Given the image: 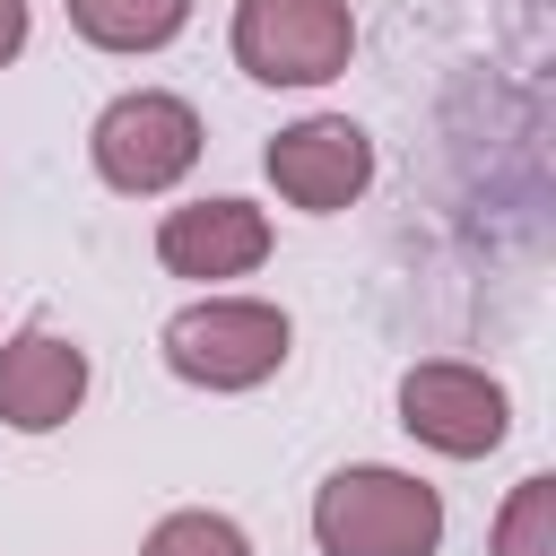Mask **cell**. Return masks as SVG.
<instances>
[{
	"label": "cell",
	"instance_id": "ba28073f",
	"mask_svg": "<svg viewBox=\"0 0 556 556\" xmlns=\"http://www.w3.org/2000/svg\"><path fill=\"white\" fill-rule=\"evenodd\" d=\"M78 400H87V348L78 339H61V330L35 321V330H17L0 348V426L52 434V426L78 417Z\"/></svg>",
	"mask_w": 556,
	"mask_h": 556
},
{
	"label": "cell",
	"instance_id": "8fae6325",
	"mask_svg": "<svg viewBox=\"0 0 556 556\" xmlns=\"http://www.w3.org/2000/svg\"><path fill=\"white\" fill-rule=\"evenodd\" d=\"M139 556H252V539L226 521V513H165L148 539H139Z\"/></svg>",
	"mask_w": 556,
	"mask_h": 556
},
{
	"label": "cell",
	"instance_id": "7c38bea8",
	"mask_svg": "<svg viewBox=\"0 0 556 556\" xmlns=\"http://www.w3.org/2000/svg\"><path fill=\"white\" fill-rule=\"evenodd\" d=\"M26 26H35V17H26V0H0V70L26 52Z\"/></svg>",
	"mask_w": 556,
	"mask_h": 556
},
{
	"label": "cell",
	"instance_id": "6da1fadb",
	"mask_svg": "<svg viewBox=\"0 0 556 556\" xmlns=\"http://www.w3.org/2000/svg\"><path fill=\"white\" fill-rule=\"evenodd\" d=\"M313 539H321V556H434L443 547V495L408 469L356 460V469L321 478Z\"/></svg>",
	"mask_w": 556,
	"mask_h": 556
},
{
	"label": "cell",
	"instance_id": "5b68a950",
	"mask_svg": "<svg viewBox=\"0 0 556 556\" xmlns=\"http://www.w3.org/2000/svg\"><path fill=\"white\" fill-rule=\"evenodd\" d=\"M400 426L443 452V460H486L513 426V400L486 365H460V356H426L400 374Z\"/></svg>",
	"mask_w": 556,
	"mask_h": 556
},
{
	"label": "cell",
	"instance_id": "277c9868",
	"mask_svg": "<svg viewBox=\"0 0 556 556\" xmlns=\"http://www.w3.org/2000/svg\"><path fill=\"white\" fill-rule=\"evenodd\" d=\"M356 52L348 0H235V61L261 87H330Z\"/></svg>",
	"mask_w": 556,
	"mask_h": 556
},
{
	"label": "cell",
	"instance_id": "52a82bcc",
	"mask_svg": "<svg viewBox=\"0 0 556 556\" xmlns=\"http://www.w3.org/2000/svg\"><path fill=\"white\" fill-rule=\"evenodd\" d=\"M156 261H165L174 278H252V269L269 261V217H261L252 200H235V191L182 200V208H165V226H156Z\"/></svg>",
	"mask_w": 556,
	"mask_h": 556
},
{
	"label": "cell",
	"instance_id": "3957f363",
	"mask_svg": "<svg viewBox=\"0 0 556 556\" xmlns=\"http://www.w3.org/2000/svg\"><path fill=\"white\" fill-rule=\"evenodd\" d=\"M200 113L182 104V96H165V87H130V96H113L104 113H96V130H87V156H96V174L113 182V191H130V200H156V191H174L191 165H200Z\"/></svg>",
	"mask_w": 556,
	"mask_h": 556
},
{
	"label": "cell",
	"instance_id": "30bf717a",
	"mask_svg": "<svg viewBox=\"0 0 556 556\" xmlns=\"http://www.w3.org/2000/svg\"><path fill=\"white\" fill-rule=\"evenodd\" d=\"M495 556H556V478L530 469L495 513Z\"/></svg>",
	"mask_w": 556,
	"mask_h": 556
},
{
	"label": "cell",
	"instance_id": "7a4b0ae2",
	"mask_svg": "<svg viewBox=\"0 0 556 556\" xmlns=\"http://www.w3.org/2000/svg\"><path fill=\"white\" fill-rule=\"evenodd\" d=\"M287 339H295V321L278 304H261V295H200V304H182L165 321L156 348H165V365L191 391H252V382H269L287 365Z\"/></svg>",
	"mask_w": 556,
	"mask_h": 556
},
{
	"label": "cell",
	"instance_id": "8992f818",
	"mask_svg": "<svg viewBox=\"0 0 556 556\" xmlns=\"http://www.w3.org/2000/svg\"><path fill=\"white\" fill-rule=\"evenodd\" d=\"M261 165H269V182H278V200H287V208L339 217V208H348V200H365V182H374V139H365L348 113H313V122L278 130Z\"/></svg>",
	"mask_w": 556,
	"mask_h": 556
},
{
	"label": "cell",
	"instance_id": "9c48e42d",
	"mask_svg": "<svg viewBox=\"0 0 556 556\" xmlns=\"http://www.w3.org/2000/svg\"><path fill=\"white\" fill-rule=\"evenodd\" d=\"M61 9L96 52H165L191 26V0H61Z\"/></svg>",
	"mask_w": 556,
	"mask_h": 556
}]
</instances>
